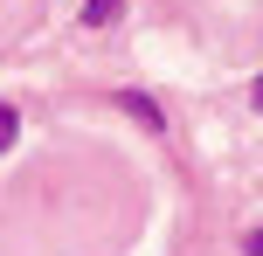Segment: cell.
<instances>
[{
  "label": "cell",
  "instance_id": "3957f363",
  "mask_svg": "<svg viewBox=\"0 0 263 256\" xmlns=\"http://www.w3.org/2000/svg\"><path fill=\"white\" fill-rule=\"evenodd\" d=\"M242 249H250V256H263V229H250V235H242Z\"/></svg>",
  "mask_w": 263,
  "mask_h": 256
},
{
  "label": "cell",
  "instance_id": "7a4b0ae2",
  "mask_svg": "<svg viewBox=\"0 0 263 256\" xmlns=\"http://www.w3.org/2000/svg\"><path fill=\"white\" fill-rule=\"evenodd\" d=\"M14 132H21V111H14V104H0V152L14 146Z\"/></svg>",
  "mask_w": 263,
  "mask_h": 256
},
{
  "label": "cell",
  "instance_id": "6da1fadb",
  "mask_svg": "<svg viewBox=\"0 0 263 256\" xmlns=\"http://www.w3.org/2000/svg\"><path fill=\"white\" fill-rule=\"evenodd\" d=\"M118 14H125V0H83V21L90 28H111Z\"/></svg>",
  "mask_w": 263,
  "mask_h": 256
}]
</instances>
